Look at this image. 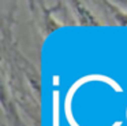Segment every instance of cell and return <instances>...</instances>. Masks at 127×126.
<instances>
[{
    "label": "cell",
    "instance_id": "obj_1",
    "mask_svg": "<svg viewBox=\"0 0 127 126\" xmlns=\"http://www.w3.org/2000/svg\"><path fill=\"white\" fill-rule=\"evenodd\" d=\"M71 7L75 12V18H77L78 23L81 26H98V21L96 19V16L85 7L81 1H72Z\"/></svg>",
    "mask_w": 127,
    "mask_h": 126
},
{
    "label": "cell",
    "instance_id": "obj_2",
    "mask_svg": "<svg viewBox=\"0 0 127 126\" xmlns=\"http://www.w3.org/2000/svg\"><path fill=\"white\" fill-rule=\"evenodd\" d=\"M107 7L112 11V16L115 18V21L118 22L120 26H127V12H123L122 10L116 8L115 5H112L111 3H105Z\"/></svg>",
    "mask_w": 127,
    "mask_h": 126
}]
</instances>
